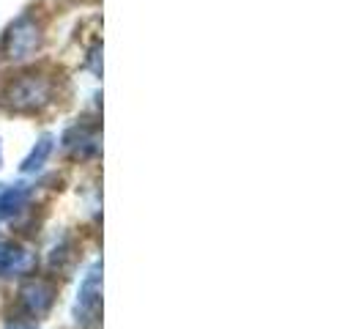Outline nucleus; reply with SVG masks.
Instances as JSON below:
<instances>
[{"mask_svg": "<svg viewBox=\"0 0 364 329\" xmlns=\"http://www.w3.org/2000/svg\"><path fill=\"white\" fill-rule=\"evenodd\" d=\"M33 256L19 244H0V277H17L33 269Z\"/></svg>", "mask_w": 364, "mask_h": 329, "instance_id": "nucleus-5", "label": "nucleus"}, {"mask_svg": "<svg viewBox=\"0 0 364 329\" xmlns=\"http://www.w3.org/2000/svg\"><path fill=\"white\" fill-rule=\"evenodd\" d=\"M0 160H3V157H0Z\"/></svg>", "mask_w": 364, "mask_h": 329, "instance_id": "nucleus-9", "label": "nucleus"}, {"mask_svg": "<svg viewBox=\"0 0 364 329\" xmlns=\"http://www.w3.org/2000/svg\"><path fill=\"white\" fill-rule=\"evenodd\" d=\"M66 148H77V151H74L77 157L96 154V148H99V135H96V129L74 127L72 132L66 135Z\"/></svg>", "mask_w": 364, "mask_h": 329, "instance_id": "nucleus-6", "label": "nucleus"}, {"mask_svg": "<svg viewBox=\"0 0 364 329\" xmlns=\"http://www.w3.org/2000/svg\"><path fill=\"white\" fill-rule=\"evenodd\" d=\"M99 313H102V266L93 263L82 280V286H80L74 315H77L80 327L91 329L99 324Z\"/></svg>", "mask_w": 364, "mask_h": 329, "instance_id": "nucleus-2", "label": "nucleus"}, {"mask_svg": "<svg viewBox=\"0 0 364 329\" xmlns=\"http://www.w3.org/2000/svg\"><path fill=\"white\" fill-rule=\"evenodd\" d=\"M50 151H53V135H44V137L36 143V148L31 151V157L22 162V170H25V173H33V170H38L41 164L47 162Z\"/></svg>", "mask_w": 364, "mask_h": 329, "instance_id": "nucleus-7", "label": "nucleus"}, {"mask_svg": "<svg viewBox=\"0 0 364 329\" xmlns=\"http://www.w3.org/2000/svg\"><path fill=\"white\" fill-rule=\"evenodd\" d=\"M9 329H33V327H28V324H14V327H9Z\"/></svg>", "mask_w": 364, "mask_h": 329, "instance_id": "nucleus-8", "label": "nucleus"}, {"mask_svg": "<svg viewBox=\"0 0 364 329\" xmlns=\"http://www.w3.org/2000/svg\"><path fill=\"white\" fill-rule=\"evenodd\" d=\"M19 302H22V308H25L28 315L41 318L44 313L53 308L55 286L50 280H44V277H33V280H28V283L19 288Z\"/></svg>", "mask_w": 364, "mask_h": 329, "instance_id": "nucleus-4", "label": "nucleus"}, {"mask_svg": "<svg viewBox=\"0 0 364 329\" xmlns=\"http://www.w3.org/2000/svg\"><path fill=\"white\" fill-rule=\"evenodd\" d=\"M41 44V28L31 17H22L9 28L3 38V55L9 61H25L38 50Z\"/></svg>", "mask_w": 364, "mask_h": 329, "instance_id": "nucleus-3", "label": "nucleus"}, {"mask_svg": "<svg viewBox=\"0 0 364 329\" xmlns=\"http://www.w3.org/2000/svg\"><path fill=\"white\" fill-rule=\"evenodd\" d=\"M6 108L14 113H36L53 99V83L41 74H22L6 88Z\"/></svg>", "mask_w": 364, "mask_h": 329, "instance_id": "nucleus-1", "label": "nucleus"}]
</instances>
